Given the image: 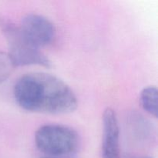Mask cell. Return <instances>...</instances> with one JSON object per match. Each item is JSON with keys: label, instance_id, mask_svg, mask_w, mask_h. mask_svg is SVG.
Wrapping results in <instances>:
<instances>
[{"label": "cell", "instance_id": "obj_5", "mask_svg": "<svg viewBox=\"0 0 158 158\" xmlns=\"http://www.w3.org/2000/svg\"><path fill=\"white\" fill-rule=\"evenodd\" d=\"M102 158H121L120 130L117 113L110 107L103 114Z\"/></svg>", "mask_w": 158, "mask_h": 158}, {"label": "cell", "instance_id": "obj_1", "mask_svg": "<svg viewBox=\"0 0 158 158\" xmlns=\"http://www.w3.org/2000/svg\"><path fill=\"white\" fill-rule=\"evenodd\" d=\"M13 96L17 104L29 112L66 114L78 104L77 96L64 81L42 72L22 76L14 85Z\"/></svg>", "mask_w": 158, "mask_h": 158}, {"label": "cell", "instance_id": "obj_9", "mask_svg": "<svg viewBox=\"0 0 158 158\" xmlns=\"http://www.w3.org/2000/svg\"><path fill=\"white\" fill-rule=\"evenodd\" d=\"M43 158H57V157H43Z\"/></svg>", "mask_w": 158, "mask_h": 158}, {"label": "cell", "instance_id": "obj_7", "mask_svg": "<svg viewBox=\"0 0 158 158\" xmlns=\"http://www.w3.org/2000/svg\"><path fill=\"white\" fill-rule=\"evenodd\" d=\"M15 67L7 52L0 51V83L9 79Z\"/></svg>", "mask_w": 158, "mask_h": 158}, {"label": "cell", "instance_id": "obj_8", "mask_svg": "<svg viewBox=\"0 0 158 158\" xmlns=\"http://www.w3.org/2000/svg\"><path fill=\"white\" fill-rule=\"evenodd\" d=\"M131 158H153L152 157H148V156H144V157H133Z\"/></svg>", "mask_w": 158, "mask_h": 158}, {"label": "cell", "instance_id": "obj_4", "mask_svg": "<svg viewBox=\"0 0 158 158\" xmlns=\"http://www.w3.org/2000/svg\"><path fill=\"white\" fill-rule=\"evenodd\" d=\"M25 36L38 48L49 46L56 36L53 23L42 15L27 14L22 19L19 26Z\"/></svg>", "mask_w": 158, "mask_h": 158}, {"label": "cell", "instance_id": "obj_6", "mask_svg": "<svg viewBox=\"0 0 158 158\" xmlns=\"http://www.w3.org/2000/svg\"><path fill=\"white\" fill-rule=\"evenodd\" d=\"M155 86H148L140 92V101L143 109L152 117L157 118L158 113V94Z\"/></svg>", "mask_w": 158, "mask_h": 158}, {"label": "cell", "instance_id": "obj_3", "mask_svg": "<svg viewBox=\"0 0 158 158\" xmlns=\"http://www.w3.org/2000/svg\"><path fill=\"white\" fill-rule=\"evenodd\" d=\"M37 149L49 157L74 154L80 146L79 135L73 129L62 124H45L35 134Z\"/></svg>", "mask_w": 158, "mask_h": 158}, {"label": "cell", "instance_id": "obj_2", "mask_svg": "<svg viewBox=\"0 0 158 158\" xmlns=\"http://www.w3.org/2000/svg\"><path fill=\"white\" fill-rule=\"evenodd\" d=\"M0 30L7 43L8 55L15 67L51 66L49 58L25 36L19 26L7 19L0 18Z\"/></svg>", "mask_w": 158, "mask_h": 158}]
</instances>
